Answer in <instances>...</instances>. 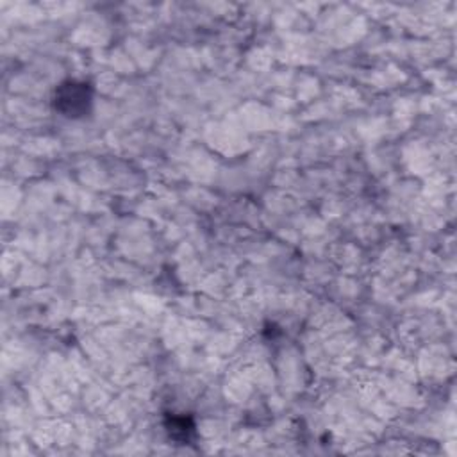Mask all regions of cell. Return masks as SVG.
I'll list each match as a JSON object with an SVG mask.
<instances>
[{"mask_svg":"<svg viewBox=\"0 0 457 457\" xmlns=\"http://www.w3.org/2000/svg\"><path fill=\"white\" fill-rule=\"evenodd\" d=\"M54 109L66 118H82L91 111L93 105V87L86 80L68 79L61 82L52 98Z\"/></svg>","mask_w":457,"mask_h":457,"instance_id":"6da1fadb","label":"cell"},{"mask_svg":"<svg viewBox=\"0 0 457 457\" xmlns=\"http://www.w3.org/2000/svg\"><path fill=\"white\" fill-rule=\"evenodd\" d=\"M166 432L170 439L177 441L179 445H187L195 439V421L186 414H168L164 420Z\"/></svg>","mask_w":457,"mask_h":457,"instance_id":"7a4b0ae2","label":"cell"}]
</instances>
